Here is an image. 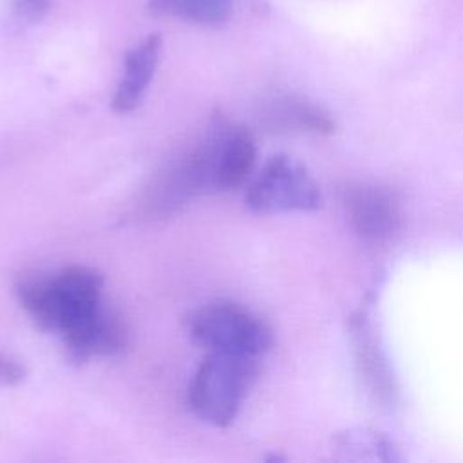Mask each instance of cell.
Here are the masks:
<instances>
[{
  "label": "cell",
  "mask_w": 463,
  "mask_h": 463,
  "mask_svg": "<svg viewBox=\"0 0 463 463\" xmlns=\"http://www.w3.org/2000/svg\"><path fill=\"white\" fill-rule=\"evenodd\" d=\"M103 277L89 266H67L54 277L25 282L20 302L34 324L63 338L67 353L76 351L101 322Z\"/></svg>",
  "instance_id": "6da1fadb"
},
{
  "label": "cell",
  "mask_w": 463,
  "mask_h": 463,
  "mask_svg": "<svg viewBox=\"0 0 463 463\" xmlns=\"http://www.w3.org/2000/svg\"><path fill=\"white\" fill-rule=\"evenodd\" d=\"M260 356L208 351L188 387L192 411L215 427H228L259 373Z\"/></svg>",
  "instance_id": "7a4b0ae2"
},
{
  "label": "cell",
  "mask_w": 463,
  "mask_h": 463,
  "mask_svg": "<svg viewBox=\"0 0 463 463\" xmlns=\"http://www.w3.org/2000/svg\"><path fill=\"white\" fill-rule=\"evenodd\" d=\"M190 338L208 351L262 356L271 345L269 327L251 311L233 302H215L188 318Z\"/></svg>",
  "instance_id": "3957f363"
},
{
  "label": "cell",
  "mask_w": 463,
  "mask_h": 463,
  "mask_svg": "<svg viewBox=\"0 0 463 463\" xmlns=\"http://www.w3.org/2000/svg\"><path fill=\"white\" fill-rule=\"evenodd\" d=\"M320 203L322 194L313 175L286 154L269 157L246 192V206L257 213L311 212Z\"/></svg>",
  "instance_id": "277c9868"
},
{
  "label": "cell",
  "mask_w": 463,
  "mask_h": 463,
  "mask_svg": "<svg viewBox=\"0 0 463 463\" xmlns=\"http://www.w3.org/2000/svg\"><path fill=\"white\" fill-rule=\"evenodd\" d=\"M344 204L353 230L367 241H385L400 226V204L383 186L365 183L351 186Z\"/></svg>",
  "instance_id": "5b68a950"
},
{
  "label": "cell",
  "mask_w": 463,
  "mask_h": 463,
  "mask_svg": "<svg viewBox=\"0 0 463 463\" xmlns=\"http://www.w3.org/2000/svg\"><path fill=\"white\" fill-rule=\"evenodd\" d=\"M161 43L159 34H150L125 56L123 76L112 96L114 112L127 114L139 107L157 69Z\"/></svg>",
  "instance_id": "8992f818"
},
{
  "label": "cell",
  "mask_w": 463,
  "mask_h": 463,
  "mask_svg": "<svg viewBox=\"0 0 463 463\" xmlns=\"http://www.w3.org/2000/svg\"><path fill=\"white\" fill-rule=\"evenodd\" d=\"M255 163V141L244 127H226L215 175V188L235 190L250 177Z\"/></svg>",
  "instance_id": "52a82bcc"
},
{
  "label": "cell",
  "mask_w": 463,
  "mask_h": 463,
  "mask_svg": "<svg viewBox=\"0 0 463 463\" xmlns=\"http://www.w3.org/2000/svg\"><path fill=\"white\" fill-rule=\"evenodd\" d=\"M233 0H150L156 16H175L197 25H221L230 18Z\"/></svg>",
  "instance_id": "ba28073f"
},
{
  "label": "cell",
  "mask_w": 463,
  "mask_h": 463,
  "mask_svg": "<svg viewBox=\"0 0 463 463\" xmlns=\"http://www.w3.org/2000/svg\"><path fill=\"white\" fill-rule=\"evenodd\" d=\"M338 449L345 452L347 458L356 459H394L392 447L383 438L374 432H345L340 436Z\"/></svg>",
  "instance_id": "9c48e42d"
},
{
  "label": "cell",
  "mask_w": 463,
  "mask_h": 463,
  "mask_svg": "<svg viewBox=\"0 0 463 463\" xmlns=\"http://www.w3.org/2000/svg\"><path fill=\"white\" fill-rule=\"evenodd\" d=\"M277 118H280L286 123L315 130V132H331L333 121L326 112H322L318 107L302 101V99H284L277 110Z\"/></svg>",
  "instance_id": "30bf717a"
},
{
  "label": "cell",
  "mask_w": 463,
  "mask_h": 463,
  "mask_svg": "<svg viewBox=\"0 0 463 463\" xmlns=\"http://www.w3.org/2000/svg\"><path fill=\"white\" fill-rule=\"evenodd\" d=\"M25 378V369L16 360L0 354V383L16 385Z\"/></svg>",
  "instance_id": "8fae6325"
},
{
  "label": "cell",
  "mask_w": 463,
  "mask_h": 463,
  "mask_svg": "<svg viewBox=\"0 0 463 463\" xmlns=\"http://www.w3.org/2000/svg\"><path fill=\"white\" fill-rule=\"evenodd\" d=\"M51 0H18V9L22 16L29 22H38L45 16Z\"/></svg>",
  "instance_id": "7c38bea8"
}]
</instances>
